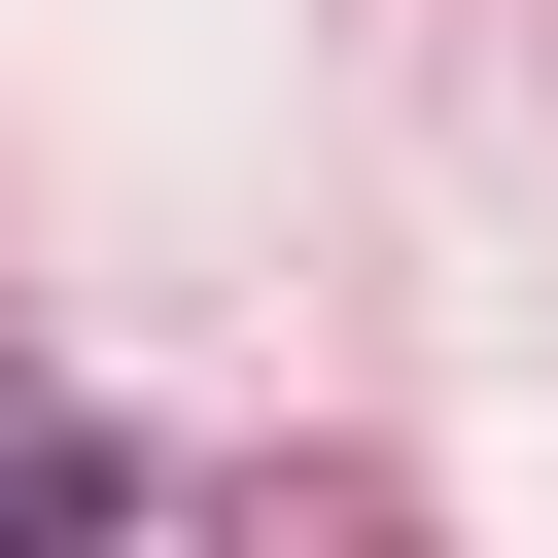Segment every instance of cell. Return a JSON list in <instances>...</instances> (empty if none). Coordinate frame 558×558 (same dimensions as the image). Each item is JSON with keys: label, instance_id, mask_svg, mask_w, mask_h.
I'll return each mask as SVG.
<instances>
[{"label": "cell", "instance_id": "obj_1", "mask_svg": "<svg viewBox=\"0 0 558 558\" xmlns=\"http://www.w3.org/2000/svg\"><path fill=\"white\" fill-rule=\"evenodd\" d=\"M0 558H105V523H70V488H0Z\"/></svg>", "mask_w": 558, "mask_h": 558}]
</instances>
